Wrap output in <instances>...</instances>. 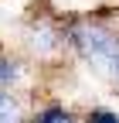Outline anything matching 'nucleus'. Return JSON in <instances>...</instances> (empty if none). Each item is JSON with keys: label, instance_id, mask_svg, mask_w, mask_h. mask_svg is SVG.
Instances as JSON below:
<instances>
[{"label": "nucleus", "instance_id": "f257e3e1", "mask_svg": "<svg viewBox=\"0 0 119 123\" xmlns=\"http://www.w3.org/2000/svg\"><path fill=\"white\" fill-rule=\"evenodd\" d=\"M65 41L82 55V62H88L92 72H99L106 82H112L119 89V34L116 31H109L106 24L82 21V24L68 27Z\"/></svg>", "mask_w": 119, "mask_h": 123}, {"label": "nucleus", "instance_id": "f03ea898", "mask_svg": "<svg viewBox=\"0 0 119 123\" xmlns=\"http://www.w3.org/2000/svg\"><path fill=\"white\" fill-rule=\"evenodd\" d=\"M27 123H78V120L65 103H44L41 110H34V116Z\"/></svg>", "mask_w": 119, "mask_h": 123}, {"label": "nucleus", "instance_id": "7ed1b4c3", "mask_svg": "<svg viewBox=\"0 0 119 123\" xmlns=\"http://www.w3.org/2000/svg\"><path fill=\"white\" fill-rule=\"evenodd\" d=\"M0 123H27L24 103L17 99V92L0 89Z\"/></svg>", "mask_w": 119, "mask_h": 123}, {"label": "nucleus", "instance_id": "20e7f679", "mask_svg": "<svg viewBox=\"0 0 119 123\" xmlns=\"http://www.w3.org/2000/svg\"><path fill=\"white\" fill-rule=\"evenodd\" d=\"M17 75H21L17 58H10L4 48H0V89H10L14 82H17Z\"/></svg>", "mask_w": 119, "mask_h": 123}, {"label": "nucleus", "instance_id": "39448f33", "mask_svg": "<svg viewBox=\"0 0 119 123\" xmlns=\"http://www.w3.org/2000/svg\"><path fill=\"white\" fill-rule=\"evenodd\" d=\"M85 123H119V113L106 110V106H95V110L85 113Z\"/></svg>", "mask_w": 119, "mask_h": 123}]
</instances>
